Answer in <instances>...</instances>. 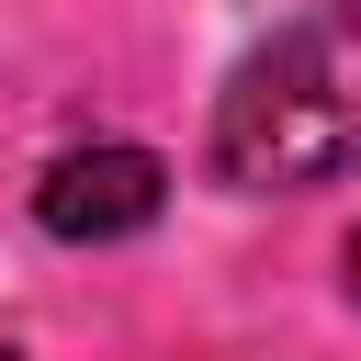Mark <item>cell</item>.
<instances>
[{
    "instance_id": "obj_1",
    "label": "cell",
    "mask_w": 361,
    "mask_h": 361,
    "mask_svg": "<svg viewBox=\"0 0 361 361\" xmlns=\"http://www.w3.org/2000/svg\"><path fill=\"white\" fill-rule=\"evenodd\" d=\"M203 169L226 192H327L361 180V0L293 11L271 45L237 56L203 124Z\"/></svg>"
},
{
    "instance_id": "obj_2",
    "label": "cell",
    "mask_w": 361,
    "mask_h": 361,
    "mask_svg": "<svg viewBox=\"0 0 361 361\" xmlns=\"http://www.w3.org/2000/svg\"><path fill=\"white\" fill-rule=\"evenodd\" d=\"M158 214H169V158H158V147H68V158L34 180V226L68 237V248L147 237Z\"/></svg>"
},
{
    "instance_id": "obj_3",
    "label": "cell",
    "mask_w": 361,
    "mask_h": 361,
    "mask_svg": "<svg viewBox=\"0 0 361 361\" xmlns=\"http://www.w3.org/2000/svg\"><path fill=\"white\" fill-rule=\"evenodd\" d=\"M0 361H11V350H0Z\"/></svg>"
}]
</instances>
